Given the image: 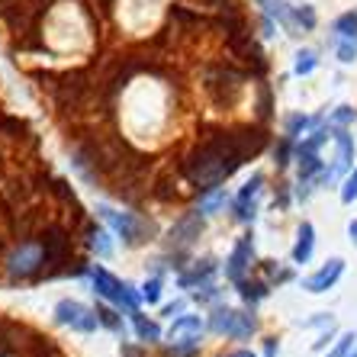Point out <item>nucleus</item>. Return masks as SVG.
Instances as JSON below:
<instances>
[{"label":"nucleus","instance_id":"obj_1","mask_svg":"<svg viewBox=\"0 0 357 357\" xmlns=\"http://www.w3.org/2000/svg\"><path fill=\"white\" fill-rule=\"evenodd\" d=\"M248 155L235 139V129H203L197 135L187 155L181 158L177 171L197 193L222 187L229 177H235L248 165Z\"/></svg>","mask_w":357,"mask_h":357},{"label":"nucleus","instance_id":"obj_2","mask_svg":"<svg viewBox=\"0 0 357 357\" xmlns=\"http://www.w3.org/2000/svg\"><path fill=\"white\" fill-rule=\"evenodd\" d=\"M39 245H42V255H45V264H42L36 283L65 277L68 264L75 261V232L65 222H45L39 232Z\"/></svg>","mask_w":357,"mask_h":357},{"label":"nucleus","instance_id":"obj_3","mask_svg":"<svg viewBox=\"0 0 357 357\" xmlns=\"http://www.w3.org/2000/svg\"><path fill=\"white\" fill-rule=\"evenodd\" d=\"M97 216L119 235V241H123L126 248H142V245L158 238V222L142 216V213H129V209H116V206H109V203H100Z\"/></svg>","mask_w":357,"mask_h":357},{"label":"nucleus","instance_id":"obj_4","mask_svg":"<svg viewBox=\"0 0 357 357\" xmlns=\"http://www.w3.org/2000/svg\"><path fill=\"white\" fill-rule=\"evenodd\" d=\"M206 328L213 335L222 338H235V341H248L258 335L261 322L251 309H232V306H213V312L206 316Z\"/></svg>","mask_w":357,"mask_h":357},{"label":"nucleus","instance_id":"obj_5","mask_svg":"<svg viewBox=\"0 0 357 357\" xmlns=\"http://www.w3.org/2000/svg\"><path fill=\"white\" fill-rule=\"evenodd\" d=\"M206 332V319L193 316V312H183V316L171 319V328H167V357H197L199 354V341Z\"/></svg>","mask_w":357,"mask_h":357},{"label":"nucleus","instance_id":"obj_6","mask_svg":"<svg viewBox=\"0 0 357 357\" xmlns=\"http://www.w3.org/2000/svg\"><path fill=\"white\" fill-rule=\"evenodd\" d=\"M245 77H248V71H241V68H235V65L206 68V75H203V91H206V97L213 100L219 109H225L238 100L241 87H245Z\"/></svg>","mask_w":357,"mask_h":357},{"label":"nucleus","instance_id":"obj_7","mask_svg":"<svg viewBox=\"0 0 357 357\" xmlns=\"http://www.w3.org/2000/svg\"><path fill=\"white\" fill-rule=\"evenodd\" d=\"M91 283H93V293H97L100 299H107V303L119 306L126 316L142 306V293L135 290L132 283H126V280H119L116 274H109L107 267L93 264L91 267Z\"/></svg>","mask_w":357,"mask_h":357},{"label":"nucleus","instance_id":"obj_8","mask_svg":"<svg viewBox=\"0 0 357 357\" xmlns=\"http://www.w3.org/2000/svg\"><path fill=\"white\" fill-rule=\"evenodd\" d=\"M42 264H45V255H42L39 238H23L17 248L7 255L3 271H7V280L10 283H20V280H33L36 283Z\"/></svg>","mask_w":357,"mask_h":357},{"label":"nucleus","instance_id":"obj_9","mask_svg":"<svg viewBox=\"0 0 357 357\" xmlns=\"http://www.w3.org/2000/svg\"><path fill=\"white\" fill-rule=\"evenodd\" d=\"M203 232H206V216H203L199 209H193V213H181V216L174 219V225L167 229L165 248L167 251H190L193 245L203 238Z\"/></svg>","mask_w":357,"mask_h":357},{"label":"nucleus","instance_id":"obj_10","mask_svg":"<svg viewBox=\"0 0 357 357\" xmlns=\"http://www.w3.org/2000/svg\"><path fill=\"white\" fill-rule=\"evenodd\" d=\"M225 280L232 283H241L245 277H251L255 271H258V255H255V235L245 232L235 238L232 251H229V258H225Z\"/></svg>","mask_w":357,"mask_h":357},{"label":"nucleus","instance_id":"obj_11","mask_svg":"<svg viewBox=\"0 0 357 357\" xmlns=\"http://www.w3.org/2000/svg\"><path fill=\"white\" fill-rule=\"evenodd\" d=\"M52 316H55V322H59L61 328H71V332H77V335H93L100 328L97 309L84 306L81 299H59Z\"/></svg>","mask_w":357,"mask_h":357},{"label":"nucleus","instance_id":"obj_12","mask_svg":"<svg viewBox=\"0 0 357 357\" xmlns=\"http://www.w3.org/2000/svg\"><path fill=\"white\" fill-rule=\"evenodd\" d=\"M264 183H267V174L264 171H255L248 181L241 183V190L232 197V216L235 222L241 225H251L258 219V203H261V193H264Z\"/></svg>","mask_w":357,"mask_h":357},{"label":"nucleus","instance_id":"obj_13","mask_svg":"<svg viewBox=\"0 0 357 357\" xmlns=\"http://www.w3.org/2000/svg\"><path fill=\"white\" fill-rule=\"evenodd\" d=\"M219 271V261L216 258H199V261H187V264L177 271V287L181 290H197V287H203V283H209L213 277H216Z\"/></svg>","mask_w":357,"mask_h":357},{"label":"nucleus","instance_id":"obj_14","mask_svg":"<svg viewBox=\"0 0 357 357\" xmlns=\"http://www.w3.org/2000/svg\"><path fill=\"white\" fill-rule=\"evenodd\" d=\"M258 3L277 26H283V33L287 36H293V39L303 36V26H299V20H296V7H290L287 0H258Z\"/></svg>","mask_w":357,"mask_h":357},{"label":"nucleus","instance_id":"obj_15","mask_svg":"<svg viewBox=\"0 0 357 357\" xmlns=\"http://www.w3.org/2000/svg\"><path fill=\"white\" fill-rule=\"evenodd\" d=\"M341 274H344V261H341V258H328V261H325V264L316 271V274L303 280V290L316 293V296H319V293H328L335 283L341 280Z\"/></svg>","mask_w":357,"mask_h":357},{"label":"nucleus","instance_id":"obj_16","mask_svg":"<svg viewBox=\"0 0 357 357\" xmlns=\"http://www.w3.org/2000/svg\"><path fill=\"white\" fill-rule=\"evenodd\" d=\"M81 229H84V245H87L97 258H103V261L113 258V238H109V232L103 229V225H97V222H91V219H87Z\"/></svg>","mask_w":357,"mask_h":357},{"label":"nucleus","instance_id":"obj_17","mask_svg":"<svg viewBox=\"0 0 357 357\" xmlns=\"http://www.w3.org/2000/svg\"><path fill=\"white\" fill-rule=\"evenodd\" d=\"M316 255V225L312 222H299L296 241H293V264H309Z\"/></svg>","mask_w":357,"mask_h":357},{"label":"nucleus","instance_id":"obj_18","mask_svg":"<svg viewBox=\"0 0 357 357\" xmlns=\"http://www.w3.org/2000/svg\"><path fill=\"white\" fill-rule=\"evenodd\" d=\"M229 206H232V193L225 190V187H213V190L197 193V209L203 216H219Z\"/></svg>","mask_w":357,"mask_h":357},{"label":"nucleus","instance_id":"obj_19","mask_svg":"<svg viewBox=\"0 0 357 357\" xmlns=\"http://www.w3.org/2000/svg\"><path fill=\"white\" fill-rule=\"evenodd\" d=\"M235 290H238V296H241V303H245V306H258V303H264L267 296H271V283L264 280V277H245V280L241 283H235Z\"/></svg>","mask_w":357,"mask_h":357},{"label":"nucleus","instance_id":"obj_20","mask_svg":"<svg viewBox=\"0 0 357 357\" xmlns=\"http://www.w3.org/2000/svg\"><path fill=\"white\" fill-rule=\"evenodd\" d=\"M129 322H132V332H135V338L149 348V344H158L161 341V325L155 322V319H149L142 309H135V312H129Z\"/></svg>","mask_w":357,"mask_h":357},{"label":"nucleus","instance_id":"obj_21","mask_svg":"<svg viewBox=\"0 0 357 357\" xmlns=\"http://www.w3.org/2000/svg\"><path fill=\"white\" fill-rule=\"evenodd\" d=\"M319 123H325V116H306V113H290V116L283 119V135H290L293 142H299L306 132H312Z\"/></svg>","mask_w":357,"mask_h":357},{"label":"nucleus","instance_id":"obj_22","mask_svg":"<svg viewBox=\"0 0 357 357\" xmlns=\"http://www.w3.org/2000/svg\"><path fill=\"white\" fill-rule=\"evenodd\" d=\"M151 199H158V203H174L177 199V177L171 167H165L158 177H151Z\"/></svg>","mask_w":357,"mask_h":357},{"label":"nucleus","instance_id":"obj_23","mask_svg":"<svg viewBox=\"0 0 357 357\" xmlns=\"http://www.w3.org/2000/svg\"><path fill=\"white\" fill-rule=\"evenodd\" d=\"M97 319H100V328H109L113 335L126 338V319H123V312H119V306H113V303L107 306V299H103L97 306Z\"/></svg>","mask_w":357,"mask_h":357},{"label":"nucleus","instance_id":"obj_24","mask_svg":"<svg viewBox=\"0 0 357 357\" xmlns=\"http://www.w3.org/2000/svg\"><path fill=\"white\" fill-rule=\"evenodd\" d=\"M293 158H296V142L290 135H280L274 145V167L277 171H287L293 165Z\"/></svg>","mask_w":357,"mask_h":357},{"label":"nucleus","instance_id":"obj_25","mask_svg":"<svg viewBox=\"0 0 357 357\" xmlns=\"http://www.w3.org/2000/svg\"><path fill=\"white\" fill-rule=\"evenodd\" d=\"M258 271H261V277H264L271 287L274 283H287V280H293V271H287V267H280V261H258Z\"/></svg>","mask_w":357,"mask_h":357},{"label":"nucleus","instance_id":"obj_26","mask_svg":"<svg viewBox=\"0 0 357 357\" xmlns=\"http://www.w3.org/2000/svg\"><path fill=\"white\" fill-rule=\"evenodd\" d=\"M161 290H165V280H161V274H151L149 280L139 287L142 303H149V306H158V303H161Z\"/></svg>","mask_w":357,"mask_h":357},{"label":"nucleus","instance_id":"obj_27","mask_svg":"<svg viewBox=\"0 0 357 357\" xmlns=\"http://www.w3.org/2000/svg\"><path fill=\"white\" fill-rule=\"evenodd\" d=\"M190 296H193V303H197V306H219V299H222V290H219L216 283L209 280V283H203V287H197Z\"/></svg>","mask_w":357,"mask_h":357},{"label":"nucleus","instance_id":"obj_28","mask_svg":"<svg viewBox=\"0 0 357 357\" xmlns=\"http://www.w3.org/2000/svg\"><path fill=\"white\" fill-rule=\"evenodd\" d=\"M335 36L338 39H357V10H348L335 20Z\"/></svg>","mask_w":357,"mask_h":357},{"label":"nucleus","instance_id":"obj_29","mask_svg":"<svg viewBox=\"0 0 357 357\" xmlns=\"http://www.w3.org/2000/svg\"><path fill=\"white\" fill-rule=\"evenodd\" d=\"M319 68V55L316 52H309V49H303V52H296V61H293V71H296L299 77H309L312 71Z\"/></svg>","mask_w":357,"mask_h":357},{"label":"nucleus","instance_id":"obj_30","mask_svg":"<svg viewBox=\"0 0 357 357\" xmlns=\"http://www.w3.org/2000/svg\"><path fill=\"white\" fill-rule=\"evenodd\" d=\"M335 55H338L341 65H354V61H357V39H338Z\"/></svg>","mask_w":357,"mask_h":357},{"label":"nucleus","instance_id":"obj_31","mask_svg":"<svg viewBox=\"0 0 357 357\" xmlns=\"http://www.w3.org/2000/svg\"><path fill=\"white\" fill-rule=\"evenodd\" d=\"M354 344H357V335H354V332H344V335H341V338L332 344V351H328L325 357H348Z\"/></svg>","mask_w":357,"mask_h":357},{"label":"nucleus","instance_id":"obj_32","mask_svg":"<svg viewBox=\"0 0 357 357\" xmlns=\"http://www.w3.org/2000/svg\"><path fill=\"white\" fill-rule=\"evenodd\" d=\"M354 119H357V109H354V107H338L332 116H328V123H332V126H341V129H348Z\"/></svg>","mask_w":357,"mask_h":357},{"label":"nucleus","instance_id":"obj_33","mask_svg":"<svg viewBox=\"0 0 357 357\" xmlns=\"http://www.w3.org/2000/svg\"><path fill=\"white\" fill-rule=\"evenodd\" d=\"M354 199H357V167L341 183V203H354Z\"/></svg>","mask_w":357,"mask_h":357},{"label":"nucleus","instance_id":"obj_34","mask_svg":"<svg viewBox=\"0 0 357 357\" xmlns=\"http://www.w3.org/2000/svg\"><path fill=\"white\" fill-rule=\"evenodd\" d=\"M258 119L261 123L271 119V87H264V84L258 87Z\"/></svg>","mask_w":357,"mask_h":357},{"label":"nucleus","instance_id":"obj_35","mask_svg":"<svg viewBox=\"0 0 357 357\" xmlns=\"http://www.w3.org/2000/svg\"><path fill=\"white\" fill-rule=\"evenodd\" d=\"M296 20H299V26H303V33H312L316 29V10L312 7H296Z\"/></svg>","mask_w":357,"mask_h":357},{"label":"nucleus","instance_id":"obj_36","mask_svg":"<svg viewBox=\"0 0 357 357\" xmlns=\"http://www.w3.org/2000/svg\"><path fill=\"white\" fill-rule=\"evenodd\" d=\"M290 199H293L290 183H280V187H277V193H274V209H277V213H287V209H290Z\"/></svg>","mask_w":357,"mask_h":357},{"label":"nucleus","instance_id":"obj_37","mask_svg":"<svg viewBox=\"0 0 357 357\" xmlns=\"http://www.w3.org/2000/svg\"><path fill=\"white\" fill-rule=\"evenodd\" d=\"M187 312V299H174V303H165L161 306V316L165 319H177V316H183Z\"/></svg>","mask_w":357,"mask_h":357},{"label":"nucleus","instance_id":"obj_38","mask_svg":"<svg viewBox=\"0 0 357 357\" xmlns=\"http://www.w3.org/2000/svg\"><path fill=\"white\" fill-rule=\"evenodd\" d=\"M119 354L123 357H145V344H129V341H123V344H119Z\"/></svg>","mask_w":357,"mask_h":357},{"label":"nucleus","instance_id":"obj_39","mask_svg":"<svg viewBox=\"0 0 357 357\" xmlns=\"http://www.w3.org/2000/svg\"><path fill=\"white\" fill-rule=\"evenodd\" d=\"M280 354V341L277 338H264V357H277Z\"/></svg>","mask_w":357,"mask_h":357},{"label":"nucleus","instance_id":"obj_40","mask_svg":"<svg viewBox=\"0 0 357 357\" xmlns=\"http://www.w3.org/2000/svg\"><path fill=\"white\" fill-rule=\"evenodd\" d=\"M225 357H258L255 351H248V348H235V351H229Z\"/></svg>","mask_w":357,"mask_h":357},{"label":"nucleus","instance_id":"obj_41","mask_svg":"<svg viewBox=\"0 0 357 357\" xmlns=\"http://www.w3.org/2000/svg\"><path fill=\"white\" fill-rule=\"evenodd\" d=\"M328 338H332V332H325V335H322V338H319V341H316V344H312V348H316V351H322V348H325V344H328Z\"/></svg>","mask_w":357,"mask_h":357},{"label":"nucleus","instance_id":"obj_42","mask_svg":"<svg viewBox=\"0 0 357 357\" xmlns=\"http://www.w3.org/2000/svg\"><path fill=\"white\" fill-rule=\"evenodd\" d=\"M348 235L357 241V219H351V222H348Z\"/></svg>","mask_w":357,"mask_h":357},{"label":"nucleus","instance_id":"obj_43","mask_svg":"<svg viewBox=\"0 0 357 357\" xmlns=\"http://www.w3.org/2000/svg\"><path fill=\"white\" fill-rule=\"evenodd\" d=\"M348 357H357V344H354V348H351V354Z\"/></svg>","mask_w":357,"mask_h":357}]
</instances>
